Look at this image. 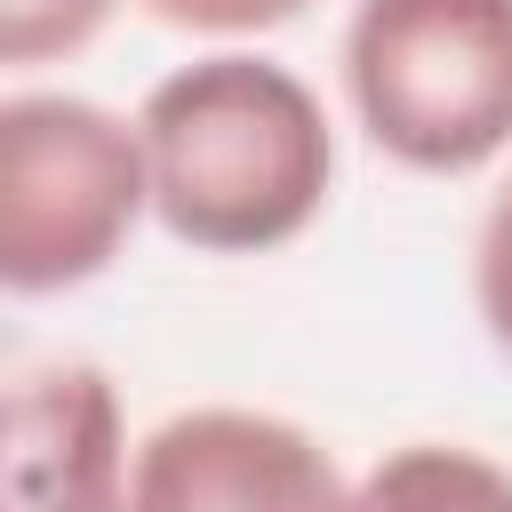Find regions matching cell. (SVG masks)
I'll use <instances>...</instances> for the list:
<instances>
[{"mask_svg":"<svg viewBox=\"0 0 512 512\" xmlns=\"http://www.w3.org/2000/svg\"><path fill=\"white\" fill-rule=\"evenodd\" d=\"M304 8H312V0H144V16H160V24H176V32H216V40L296 24Z\"/></svg>","mask_w":512,"mask_h":512,"instance_id":"obj_9","label":"cell"},{"mask_svg":"<svg viewBox=\"0 0 512 512\" xmlns=\"http://www.w3.org/2000/svg\"><path fill=\"white\" fill-rule=\"evenodd\" d=\"M0 512H128L120 400L88 360L24 368L8 392V456Z\"/></svg>","mask_w":512,"mask_h":512,"instance_id":"obj_5","label":"cell"},{"mask_svg":"<svg viewBox=\"0 0 512 512\" xmlns=\"http://www.w3.org/2000/svg\"><path fill=\"white\" fill-rule=\"evenodd\" d=\"M344 96L400 168H488L512 144V0H360L344 24Z\"/></svg>","mask_w":512,"mask_h":512,"instance_id":"obj_2","label":"cell"},{"mask_svg":"<svg viewBox=\"0 0 512 512\" xmlns=\"http://www.w3.org/2000/svg\"><path fill=\"white\" fill-rule=\"evenodd\" d=\"M128 512H360V488L288 416L192 408L136 448Z\"/></svg>","mask_w":512,"mask_h":512,"instance_id":"obj_4","label":"cell"},{"mask_svg":"<svg viewBox=\"0 0 512 512\" xmlns=\"http://www.w3.org/2000/svg\"><path fill=\"white\" fill-rule=\"evenodd\" d=\"M152 216L200 256H264L296 240L336 176L320 96L272 56H200L168 72L144 112Z\"/></svg>","mask_w":512,"mask_h":512,"instance_id":"obj_1","label":"cell"},{"mask_svg":"<svg viewBox=\"0 0 512 512\" xmlns=\"http://www.w3.org/2000/svg\"><path fill=\"white\" fill-rule=\"evenodd\" d=\"M120 0H0V64H48L88 48Z\"/></svg>","mask_w":512,"mask_h":512,"instance_id":"obj_7","label":"cell"},{"mask_svg":"<svg viewBox=\"0 0 512 512\" xmlns=\"http://www.w3.org/2000/svg\"><path fill=\"white\" fill-rule=\"evenodd\" d=\"M152 208L144 136L88 96L0 104V280L56 296L96 280Z\"/></svg>","mask_w":512,"mask_h":512,"instance_id":"obj_3","label":"cell"},{"mask_svg":"<svg viewBox=\"0 0 512 512\" xmlns=\"http://www.w3.org/2000/svg\"><path fill=\"white\" fill-rule=\"evenodd\" d=\"M472 296H480V320L496 336V352L512 360V184L488 200L480 216V248H472Z\"/></svg>","mask_w":512,"mask_h":512,"instance_id":"obj_8","label":"cell"},{"mask_svg":"<svg viewBox=\"0 0 512 512\" xmlns=\"http://www.w3.org/2000/svg\"><path fill=\"white\" fill-rule=\"evenodd\" d=\"M360 512H512V472L456 440H416L360 480Z\"/></svg>","mask_w":512,"mask_h":512,"instance_id":"obj_6","label":"cell"}]
</instances>
